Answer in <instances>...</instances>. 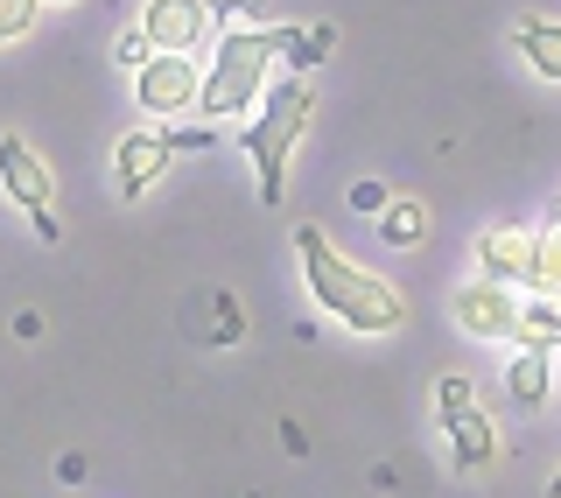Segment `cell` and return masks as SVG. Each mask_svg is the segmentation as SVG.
<instances>
[{"mask_svg": "<svg viewBox=\"0 0 561 498\" xmlns=\"http://www.w3.org/2000/svg\"><path fill=\"white\" fill-rule=\"evenodd\" d=\"M548 498H561V471H554V477H548Z\"/></svg>", "mask_w": 561, "mask_h": 498, "instance_id": "44dd1931", "label": "cell"}, {"mask_svg": "<svg viewBox=\"0 0 561 498\" xmlns=\"http://www.w3.org/2000/svg\"><path fill=\"white\" fill-rule=\"evenodd\" d=\"M43 8H70V0H43Z\"/></svg>", "mask_w": 561, "mask_h": 498, "instance_id": "7402d4cb", "label": "cell"}, {"mask_svg": "<svg viewBox=\"0 0 561 498\" xmlns=\"http://www.w3.org/2000/svg\"><path fill=\"white\" fill-rule=\"evenodd\" d=\"M526 295H561V225L534 233V274H526Z\"/></svg>", "mask_w": 561, "mask_h": 498, "instance_id": "9a60e30c", "label": "cell"}, {"mask_svg": "<svg viewBox=\"0 0 561 498\" xmlns=\"http://www.w3.org/2000/svg\"><path fill=\"white\" fill-rule=\"evenodd\" d=\"M295 253H302V274H309V295L323 316H337L344 330H365V337H386L408 324V295L393 281H379L373 267L344 260L337 246L323 239V225H295Z\"/></svg>", "mask_w": 561, "mask_h": 498, "instance_id": "6da1fadb", "label": "cell"}, {"mask_svg": "<svg viewBox=\"0 0 561 498\" xmlns=\"http://www.w3.org/2000/svg\"><path fill=\"white\" fill-rule=\"evenodd\" d=\"M478 274L505 281V288H526V274H534V233H519V225H491V233L478 239Z\"/></svg>", "mask_w": 561, "mask_h": 498, "instance_id": "30bf717a", "label": "cell"}, {"mask_svg": "<svg viewBox=\"0 0 561 498\" xmlns=\"http://www.w3.org/2000/svg\"><path fill=\"white\" fill-rule=\"evenodd\" d=\"M456 324L470 337H484V344H505V337L519 330V288H505V281H463L456 288Z\"/></svg>", "mask_w": 561, "mask_h": 498, "instance_id": "52a82bcc", "label": "cell"}, {"mask_svg": "<svg viewBox=\"0 0 561 498\" xmlns=\"http://www.w3.org/2000/svg\"><path fill=\"white\" fill-rule=\"evenodd\" d=\"M330 49H337V29H330V22H309V29H288V49H280V64H288V70H316Z\"/></svg>", "mask_w": 561, "mask_h": 498, "instance_id": "5bb4252c", "label": "cell"}, {"mask_svg": "<svg viewBox=\"0 0 561 498\" xmlns=\"http://www.w3.org/2000/svg\"><path fill=\"white\" fill-rule=\"evenodd\" d=\"M175 162V134H154V127H134L127 140L113 148V183H119V197H148L154 183H162V169Z\"/></svg>", "mask_w": 561, "mask_h": 498, "instance_id": "ba28073f", "label": "cell"}, {"mask_svg": "<svg viewBox=\"0 0 561 498\" xmlns=\"http://www.w3.org/2000/svg\"><path fill=\"white\" fill-rule=\"evenodd\" d=\"M113 57H119V70H140V64H148V57H154V43H148V29H127V35H119V43H113Z\"/></svg>", "mask_w": 561, "mask_h": 498, "instance_id": "d6986e66", "label": "cell"}, {"mask_svg": "<svg viewBox=\"0 0 561 498\" xmlns=\"http://www.w3.org/2000/svg\"><path fill=\"white\" fill-rule=\"evenodd\" d=\"M513 43H519V57L540 70L548 84H561V22H548V14H519L513 22Z\"/></svg>", "mask_w": 561, "mask_h": 498, "instance_id": "8fae6325", "label": "cell"}, {"mask_svg": "<svg viewBox=\"0 0 561 498\" xmlns=\"http://www.w3.org/2000/svg\"><path fill=\"white\" fill-rule=\"evenodd\" d=\"M35 14H43V0H0V43H22Z\"/></svg>", "mask_w": 561, "mask_h": 498, "instance_id": "e0dca14e", "label": "cell"}, {"mask_svg": "<svg viewBox=\"0 0 561 498\" xmlns=\"http://www.w3.org/2000/svg\"><path fill=\"white\" fill-rule=\"evenodd\" d=\"M280 49H288V29H267V22L260 29H225L218 57H210L204 84H197V113L204 120H232V113H245V105H260Z\"/></svg>", "mask_w": 561, "mask_h": 498, "instance_id": "3957f363", "label": "cell"}, {"mask_svg": "<svg viewBox=\"0 0 561 498\" xmlns=\"http://www.w3.org/2000/svg\"><path fill=\"white\" fill-rule=\"evenodd\" d=\"M210 22H274V0H204Z\"/></svg>", "mask_w": 561, "mask_h": 498, "instance_id": "ac0fdd59", "label": "cell"}, {"mask_svg": "<svg viewBox=\"0 0 561 498\" xmlns=\"http://www.w3.org/2000/svg\"><path fill=\"white\" fill-rule=\"evenodd\" d=\"M197 84H204V70L190 57H175V49H154V57L134 70V99H140V113H154V120L197 113Z\"/></svg>", "mask_w": 561, "mask_h": 498, "instance_id": "8992f818", "label": "cell"}, {"mask_svg": "<svg viewBox=\"0 0 561 498\" xmlns=\"http://www.w3.org/2000/svg\"><path fill=\"white\" fill-rule=\"evenodd\" d=\"M309 120H316V84H309V70H288L280 84H267L260 92V113L245 120V155H253V169H260V204H280V190H288V155H295V140L309 134Z\"/></svg>", "mask_w": 561, "mask_h": 498, "instance_id": "7a4b0ae2", "label": "cell"}, {"mask_svg": "<svg viewBox=\"0 0 561 498\" xmlns=\"http://www.w3.org/2000/svg\"><path fill=\"white\" fill-rule=\"evenodd\" d=\"M379 233L393 239V246H414V239H428V204L421 197H393L379 211Z\"/></svg>", "mask_w": 561, "mask_h": 498, "instance_id": "2e32d148", "label": "cell"}, {"mask_svg": "<svg viewBox=\"0 0 561 498\" xmlns=\"http://www.w3.org/2000/svg\"><path fill=\"white\" fill-rule=\"evenodd\" d=\"M548 380H554V351L519 344V359L505 365V394H513L519 407H540V400H548Z\"/></svg>", "mask_w": 561, "mask_h": 498, "instance_id": "7c38bea8", "label": "cell"}, {"mask_svg": "<svg viewBox=\"0 0 561 498\" xmlns=\"http://www.w3.org/2000/svg\"><path fill=\"white\" fill-rule=\"evenodd\" d=\"M435 407H443V435H449V456L463 477H478L499 464V429H491V415L478 407V394H470V380H449L435 386Z\"/></svg>", "mask_w": 561, "mask_h": 498, "instance_id": "277c9868", "label": "cell"}, {"mask_svg": "<svg viewBox=\"0 0 561 498\" xmlns=\"http://www.w3.org/2000/svg\"><path fill=\"white\" fill-rule=\"evenodd\" d=\"M140 29H148L154 49L190 57V49L210 35V8H204V0H148V8H140Z\"/></svg>", "mask_w": 561, "mask_h": 498, "instance_id": "9c48e42d", "label": "cell"}, {"mask_svg": "<svg viewBox=\"0 0 561 498\" xmlns=\"http://www.w3.org/2000/svg\"><path fill=\"white\" fill-rule=\"evenodd\" d=\"M386 204H393V197H386L379 183H351V211H373V218H379Z\"/></svg>", "mask_w": 561, "mask_h": 498, "instance_id": "ffe728a7", "label": "cell"}, {"mask_svg": "<svg viewBox=\"0 0 561 498\" xmlns=\"http://www.w3.org/2000/svg\"><path fill=\"white\" fill-rule=\"evenodd\" d=\"M513 337H519V344H534V351H561V295H526Z\"/></svg>", "mask_w": 561, "mask_h": 498, "instance_id": "4fadbf2b", "label": "cell"}, {"mask_svg": "<svg viewBox=\"0 0 561 498\" xmlns=\"http://www.w3.org/2000/svg\"><path fill=\"white\" fill-rule=\"evenodd\" d=\"M0 190H8L14 204L28 211V225L43 239H64V218H57V176H49V162L28 148V140L0 134Z\"/></svg>", "mask_w": 561, "mask_h": 498, "instance_id": "5b68a950", "label": "cell"}]
</instances>
